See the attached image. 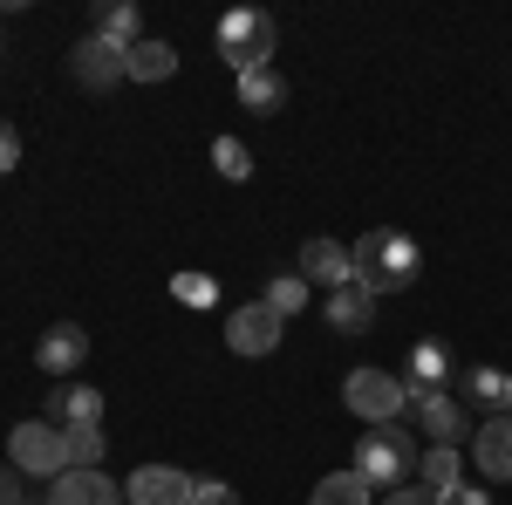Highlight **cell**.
Listing matches in <instances>:
<instances>
[{"mask_svg": "<svg viewBox=\"0 0 512 505\" xmlns=\"http://www.w3.org/2000/svg\"><path fill=\"white\" fill-rule=\"evenodd\" d=\"M444 505H492V492H478V485H458V492H451Z\"/></svg>", "mask_w": 512, "mask_h": 505, "instance_id": "f546056e", "label": "cell"}, {"mask_svg": "<svg viewBox=\"0 0 512 505\" xmlns=\"http://www.w3.org/2000/svg\"><path fill=\"white\" fill-rule=\"evenodd\" d=\"M260 301H267V308H274L280 321H294V314L308 308V280H301V273H274V280H267V294H260Z\"/></svg>", "mask_w": 512, "mask_h": 505, "instance_id": "603a6c76", "label": "cell"}, {"mask_svg": "<svg viewBox=\"0 0 512 505\" xmlns=\"http://www.w3.org/2000/svg\"><path fill=\"white\" fill-rule=\"evenodd\" d=\"M178 301L205 308V301H212V280H198V273H178Z\"/></svg>", "mask_w": 512, "mask_h": 505, "instance_id": "f1b7e54d", "label": "cell"}, {"mask_svg": "<svg viewBox=\"0 0 512 505\" xmlns=\"http://www.w3.org/2000/svg\"><path fill=\"white\" fill-rule=\"evenodd\" d=\"M14 505H21V499H14Z\"/></svg>", "mask_w": 512, "mask_h": 505, "instance_id": "d6a6232c", "label": "cell"}, {"mask_svg": "<svg viewBox=\"0 0 512 505\" xmlns=\"http://www.w3.org/2000/svg\"><path fill=\"white\" fill-rule=\"evenodd\" d=\"M349 253H355V280H362L376 301H383V294H403V287L417 280V267H424L417 239L396 233V226H376V233H362Z\"/></svg>", "mask_w": 512, "mask_h": 505, "instance_id": "6da1fadb", "label": "cell"}, {"mask_svg": "<svg viewBox=\"0 0 512 505\" xmlns=\"http://www.w3.org/2000/svg\"><path fill=\"white\" fill-rule=\"evenodd\" d=\"M212 164H219L226 178H246V171H253V151H246L239 137H219V144H212Z\"/></svg>", "mask_w": 512, "mask_h": 505, "instance_id": "d4e9b609", "label": "cell"}, {"mask_svg": "<svg viewBox=\"0 0 512 505\" xmlns=\"http://www.w3.org/2000/svg\"><path fill=\"white\" fill-rule=\"evenodd\" d=\"M7 465L28 471V478H62L69 471V437L48 424V417H28V424L7 430Z\"/></svg>", "mask_w": 512, "mask_h": 505, "instance_id": "5b68a950", "label": "cell"}, {"mask_svg": "<svg viewBox=\"0 0 512 505\" xmlns=\"http://www.w3.org/2000/svg\"><path fill=\"white\" fill-rule=\"evenodd\" d=\"M21 492H14V471H0V505H14Z\"/></svg>", "mask_w": 512, "mask_h": 505, "instance_id": "4dcf8cb0", "label": "cell"}, {"mask_svg": "<svg viewBox=\"0 0 512 505\" xmlns=\"http://www.w3.org/2000/svg\"><path fill=\"white\" fill-rule=\"evenodd\" d=\"M192 505H239V492L226 478H192Z\"/></svg>", "mask_w": 512, "mask_h": 505, "instance_id": "484cf974", "label": "cell"}, {"mask_svg": "<svg viewBox=\"0 0 512 505\" xmlns=\"http://www.w3.org/2000/svg\"><path fill=\"white\" fill-rule=\"evenodd\" d=\"M417 444L403 437V424H369V437H355V471H362V485L383 499L396 485H410V471H417Z\"/></svg>", "mask_w": 512, "mask_h": 505, "instance_id": "7a4b0ae2", "label": "cell"}, {"mask_svg": "<svg viewBox=\"0 0 512 505\" xmlns=\"http://www.w3.org/2000/svg\"><path fill=\"white\" fill-rule=\"evenodd\" d=\"M472 465L485 471V478H499V485L512 478V417H485V424L472 430Z\"/></svg>", "mask_w": 512, "mask_h": 505, "instance_id": "9a60e30c", "label": "cell"}, {"mask_svg": "<svg viewBox=\"0 0 512 505\" xmlns=\"http://www.w3.org/2000/svg\"><path fill=\"white\" fill-rule=\"evenodd\" d=\"M219 55L233 62V76H246V69H274V14H260V7L219 14Z\"/></svg>", "mask_w": 512, "mask_h": 505, "instance_id": "277c9868", "label": "cell"}, {"mask_svg": "<svg viewBox=\"0 0 512 505\" xmlns=\"http://www.w3.org/2000/svg\"><path fill=\"white\" fill-rule=\"evenodd\" d=\"M89 35L117 41V48H137V41H144V14H137L130 0H103V7L89 14Z\"/></svg>", "mask_w": 512, "mask_h": 505, "instance_id": "ac0fdd59", "label": "cell"}, {"mask_svg": "<svg viewBox=\"0 0 512 505\" xmlns=\"http://www.w3.org/2000/svg\"><path fill=\"white\" fill-rule=\"evenodd\" d=\"M342 403H349V417H362V424H396L410 410V389H403V376L362 362V369L342 376Z\"/></svg>", "mask_w": 512, "mask_h": 505, "instance_id": "3957f363", "label": "cell"}, {"mask_svg": "<svg viewBox=\"0 0 512 505\" xmlns=\"http://www.w3.org/2000/svg\"><path fill=\"white\" fill-rule=\"evenodd\" d=\"M62 437H69V471H103V451H110L103 424H89V430H62Z\"/></svg>", "mask_w": 512, "mask_h": 505, "instance_id": "cb8c5ba5", "label": "cell"}, {"mask_svg": "<svg viewBox=\"0 0 512 505\" xmlns=\"http://www.w3.org/2000/svg\"><path fill=\"white\" fill-rule=\"evenodd\" d=\"M458 389H465V403H485V410H499V417L512 410V376L492 369V362H472V369L458 376Z\"/></svg>", "mask_w": 512, "mask_h": 505, "instance_id": "e0dca14e", "label": "cell"}, {"mask_svg": "<svg viewBox=\"0 0 512 505\" xmlns=\"http://www.w3.org/2000/svg\"><path fill=\"white\" fill-rule=\"evenodd\" d=\"M328 328H342V335H369V328H376V294H369L362 280L335 287V294H328Z\"/></svg>", "mask_w": 512, "mask_h": 505, "instance_id": "2e32d148", "label": "cell"}, {"mask_svg": "<svg viewBox=\"0 0 512 505\" xmlns=\"http://www.w3.org/2000/svg\"><path fill=\"white\" fill-rule=\"evenodd\" d=\"M280 103H287V82H280V69H246V76H239V110L274 117Z\"/></svg>", "mask_w": 512, "mask_h": 505, "instance_id": "ffe728a7", "label": "cell"}, {"mask_svg": "<svg viewBox=\"0 0 512 505\" xmlns=\"http://www.w3.org/2000/svg\"><path fill=\"white\" fill-rule=\"evenodd\" d=\"M35 362H41V376L69 383L82 362H89V328H76V321H55V328L35 342Z\"/></svg>", "mask_w": 512, "mask_h": 505, "instance_id": "ba28073f", "label": "cell"}, {"mask_svg": "<svg viewBox=\"0 0 512 505\" xmlns=\"http://www.w3.org/2000/svg\"><path fill=\"white\" fill-rule=\"evenodd\" d=\"M69 69H76L82 89H117V82H130V48H117V41H103V35H82L76 48H69Z\"/></svg>", "mask_w": 512, "mask_h": 505, "instance_id": "8992f818", "label": "cell"}, {"mask_svg": "<svg viewBox=\"0 0 512 505\" xmlns=\"http://www.w3.org/2000/svg\"><path fill=\"white\" fill-rule=\"evenodd\" d=\"M14 164H21V130H14V123L0 117V178H7Z\"/></svg>", "mask_w": 512, "mask_h": 505, "instance_id": "83f0119b", "label": "cell"}, {"mask_svg": "<svg viewBox=\"0 0 512 505\" xmlns=\"http://www.w3.org/2000/svg\"><path fill=\"white\" fill-rule=\"evenodd\" d=\"M417 485H431L437 499H451V492L465 485V465H458V444H431V451L417 458Z\"/></svg>", "mask_w": 512, "mask_h": 505, "instance_id": "d6986e66", "label": "cell"}, {"mask_svg": "<svg viewBox=\"0 0 512 505\" xmlns=\"http://www.w3.org/2000/svg\"><path fill=\"white\" fill-rule=\"evenodd\" d=\"M280 335H287V321H280L267 301H239V308L226 314V349L233 355H274Z\"/></svg>", "mask_w": 512, "mask_h": 505, "instance_id": "52a82bcc", "label": "cell"}, {"mask_svg": "<svg viewBox=\"0 0 512 505\" xmlns=\"http://www.w3.org/2000/svg\"><path fill=\"white\" fill-rule=\"evenodd\" d=\"M294 273L335 294V287H349V280H355V253L342 246V239H308V246H301V267H294Z\"/></svg>", "mask_w": 512, "mask_h": 505, "instance_id": "4fadbf2b", "label": "cell"}, {"mask_svg": "<svg viewBox=\"0 0 512 505\" xmlns=\"http://www.w3.org/2000/svg\"><path fill=\"white\" fill-rule=\"evenodd\" d=\"M410 417L417 430L431 437V444H458V437H472V417H465V403L444 389V396H410Z\"/></svg>", "mask_w": 512, "mask_h": 505, "instance_id": "8fae6325", "label": "cell"}, {"mask_svg": "<svg viewBox=\"0 0 512 505\" xmlns=\"http://www.w3.org/2000/svg\"><path fill=\"white\" fill-rule=\"evenodd\" d=\"M376 505H444V499H437L431 485H417V478H410V485H396V492H383Z\"/></svg>", "mask_w": 512, "mask_h": 505, "instance_id": "4316f807", "label": "cell"}, {"mask_svg": "<svg viewBox=\"0 0 512 505\" xmlns=\"http://www.w3.org/2000/svg\"><path fill=\"white\" fill-rule=\"evenodd\" d=\"M308 505H376V492H369V485H362V471H328V478H321L315 492H308Z\"/></svg>", "mask_w": 512, "mask_h": 505, "instance_id": "7402d4cb", "label": "cell"}, {"mask_svg": "<svg viewBox=\"0 0 512 505\" xmlns=\"http://www.w3.org/2000/svg\"><path fill=\"white\" fill-rule=\"evenodd\" d=\"M444 383H458V362H451V349L437 335H424L410 349V362H403V389L410 396H444Z\"/></svg>", "mask_w": 512, "mask_h": 505, "instance_id": "9c48e42d", "label": "cell"}, {"mask_svg": "<svg viewBox=\"0 0 512 505\" xmlns=\"http://www.w3.org/2000/svg\"><path fill=\"white\" fill-rule=\"evenodd\" d=\"M178 76V48H171V41H137V48H130V82H171Z\"/></svg>", "mask_w": 512, "mask_h": 505, "instance_id": "44dd1931", "label": "cell"}, {"mask_svg": "<svg viewBox=\"0 0 512 505\" xmlns=\"http://www.w3.org/2000/svg\"><path fill=\"white\" fill-rule=\"evenodd\" d=\"M48 505H123V485L103 471H62L48 478Z\"/></svg>", "mask_w": 512, "mask_h": 505, "instance_id": "5bb4252c", "label": "cell"}, {"mask_svg": "<svg viewBox=\"0 0 512 505\" xmlns=\"http://www.w3.org/2000/svg\"><path fill=\"white\" fill-rule=\"evenodd\" d=\"M48 424L55 430H89V424H103V389H89V383H55L48 389Z\"/></svg>", "mask_w": 512, "mask_h": 505, "instance_id": "7c38bea8", "label": "cell"}, {"mask_svg": "<svg viewBox=\"0 0 512 505\" xmlns=\"http://www.w3.org/2000/svg\"><path fill=\"white\" fill-rule=\"evenodd\" d=\"M123 499L130 505H192V478L178 465H137L130 485H123Z\"/></svg>", "mask_w": 512, "mask_h": 505, "instance_id": "30bf717a", "label": "cell"}, {"mask_svg": "<svg viewBox=\"0 0 512 505\" xmlns=\"http://www.w3.org/2000/svg\"><path fill=\"white\" fill-rule=\"evenodd\" d=\"M506 417H512V410H506Z\"/></svg>", "mask_w": 512, "mask_h": 505, "instance_id": "1f68e13d", "label": "cell"}]
</instances>
